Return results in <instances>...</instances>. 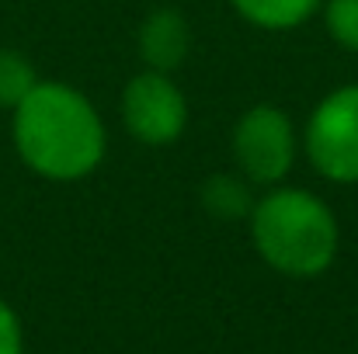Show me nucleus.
Returning a JSON list of instances; mask_svg holds the SVG:
<instances>
[{"instance_id": "1", "label": "nucleus", "mask_w": 358, "mask_h": 354, "mask_svg": "<svg viewBox=\"0 0 358 354\" xmlns=\"http://www.w3.org/2000/svg\"><path fill=\"white\" fill-rule=\"evenodd\" d=\"M10 135L21 163L56 184L91 177L108 153V128L94 101L63 84L38 80L10 112Z\"/></svg>"}, {"instance_id": "2", "label": "nucleus", "mask_w": 358, "mask_h": 354, "mask_svg": "<svg viewBox=\"0 0 358 354\" xmlns=\"http://www.w3.org/2000/svg\"><path fill=\"white\" fill-rule=\"evenodd\" d=\"M247 226L257 257L285 278L324 274L341 246L334 209L320 195L292 184L264 188L247 216Z\"/></svg>"}, {"instance_id": "3", "label": "nucleus", "mask_w": 358, "mask_h": 354, "mask_svg": "<svg viewBox=\"0 0 358 354\" xmlns=\"http://www.w3.org/2000/svg\"><path fill=\"white\" fill-rule=\"evenodd\" d=\"M234 163L254 188L282 184L299 156V132L285 108L257 101L250 105L234 125L230 135Z\"/></svg>"}, {"instance_id": "4", "label": "nucleus", "mask_w": 358, "mask_h": 354, "mask_svg": "<svg viewBox=\"0 0 358 354\" xmlns=\"http://www.w3.org/2000/svg\"><path fill=\"white\" fill-rule=\"evenodd\" d=\"M310 167L331 184H358V84L324 94L299 132Z\"/></svg>"}, {"instance_id": "5", "label": "nucleus", "mask_w": 358, "mask_h": 354, "mask_svg": "<svg viewBox=\"0 0 358 354\" xmlns=\"http://www.w3.org/2000/svg\"><path fill=\"white\" fill-rule=\"evenodd\" d=\"M119 115L125 132L143 146H174L188 128V98L171 73L139 70L129 77L119 98Z\"/></svg>"}, {"instance_id": "6", "label": "nucleus", "mask_w": 358, "mask_h": 354, "mask_svg": "<svg viewBox=\"0 0 358 354\" xmlns=\"http://www.w3.org/2000/svg\"><path fill=\"white\" fill-rule=\"evenodd\" d=\"M136 49L146 70L174 73L185 66L192 49V28L188 17L178 7H153L136 31Z\"/></svg>"}, {"instance_id": "7", "label": "nucleus", "mask_w": 358, "mask_h": 354, "mask_svg": "<svg viewBox=\"0 0 358 354\" xmlns=\"http://www.w3.org/2000/svg\"><path fill=\"white\" fill-rule=\"evenodd\" d=\"M324 0H230L234 14L257 31H296L313 14H320Z\"/></svg>"}, {"instance_id": "8", "label": "nucleus", "mask_w": 358, "mask_h": 354, "mask_svg": "<svg viewBox=\"0 0 358 354\" xmlns=\"http://www.w3.org/2000/svg\"><path fill=\"white\" fill-rule=\"evenodd\" d=\"M199 202L206 209L209 219H220V223H247L257 195H254V184L243 177V174H213L202 181L199 188Z\"/></svg>"}, {"instance_id": "9", "label": "nucleus", "mask_w": 358, "mask_h": 354, "mask_svg": "<svg viewBox=\"0 0 358 354\" xmlns=\"http://www.w3.org/2000/svg\"><path fill=\"white\" fill-rule=\"evenodd\" d=\"M35 84H38V73L31 59L17 49H0V108L14 112L31 94Z\"/></svg>"}, {"instance_id": "10", "label": "nucleus", "mask_w": 358, "mask_h": 354, "mask_svg": "<svg viewBox=\"0 0 358 354\" xmlns=\"http://www.w3.org/2000/svg\"><path fill=\"white\" fill-rule=\"evenodd\" d=\"M327 35L358 56V0H324L320 3Z\"/></svg>"}, {"instance_id": "11", "label": "nucleus", "mask_w": 358, "mask_h": 354, "mask_svg": "<svg viewBox=\"0 0 358 354\" xmlns=\"http://www.w3.org/2000/svg\"><path fill=\"white\" fill-rule=\"evenodd\" d=\"M24 351V334L17 313L0 299V354H21Z\"/></svg>"}]
</instances>
